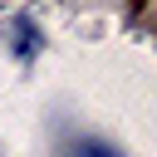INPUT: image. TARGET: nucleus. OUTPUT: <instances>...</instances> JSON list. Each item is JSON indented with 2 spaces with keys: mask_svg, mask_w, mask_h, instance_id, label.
<instances>
[{
  "mask_svg": "<svg viewBox=\"0 0 157 157\" xmlns=\"http://www.w3.org/2000/svg\"><path fill=\"white\" fill-rule=\"evenodd\" d=\"M83 157H113L108 147H83Z\"/></svg>",
  "mask_w": 157,
  "mask_h": 157,
  "instance_id": "f257e3e1",
  "label": "nucleus"
}]
</instances>
